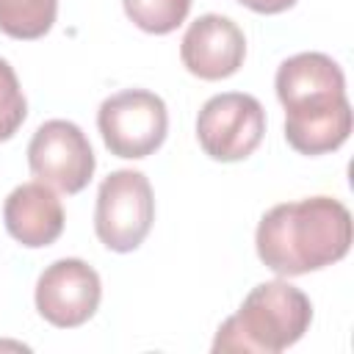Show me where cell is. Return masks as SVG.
Listing matches in <instances>:
<instances>
[{"label": "cell", "mask_w": 354, "mask_h": 354, "mask_svg": "<svg viewBox=\"0 0 354 354\" xmlns=\"http://www.w3.org/2000/svg\"><path fill=\"white\" fill-rule=\"evenodd\" d=\"M277 97L285 108V138L301 155L335 152L351 133V105L337 61L299 53L277 69Z\"/></svg>", "instance_id": "1"}, {"label": "cell", "mask_w": 354, "mask_h": 354, "mask_svg": "<svg viewBox=\"0 0 354 354\" xmlns=\"http://www.w3.org/2000/svg\"><path fill=\"white\" fill-rule=\"evenodd\" d=\"M254 246L263 266L279 277L326 268L351 249V213L332 196L274 205L257 224Z\"/></svg>", "instance_id": "2"}, {"label": "cell", "mask_w": 354, "mask_h": 354, "mask_svg": "<svg viewBox=\"0 0 354 354\" xmlns=\"http://www.w3.org/2000/svg\"><path fill=\"white\" fill-rule=\"evenodd\" d=\"M310 321L313 304L304 290L285 279L260 282L241 301L238 313L218 326L213 351L277 354L301 340Z\"/></svg>", "instance_id": "3"}, {"label": "cell", "mask_w": 354, "mask_h": 354, "mask_svg": "<svg viewBox=\"0 0 354 354\" xmlns=\"http://www.w3.org/2000/svg\"><path fill=\"white\" fill-rule=\"evenodd\" d=\"M155 221L152 185L141 171H111L97 191L94 230L111 252H133L144 243Z\"/></svg>", "instance_id": "4"}, {"label": "cell", "mask_w": 354, "mask_h": 354, "mask_svg": "<svg viewBox=\"0 0 354 354\" xmlns=\"http://www.w3.org/2000/svg\"><path fill=\"white\" fill-rule=\"evenodd\" d=\"M97 127L111 155L138 160L166 141L169 111L158 94L147 88H124L100 105Z\"/></svg>", "instance_id": "5"}, {"label": "cell", "mask_w": 354, "mask_h": 354, "mask_svg": "<svg viewBox=\"0 0 354 354\" xmlns=\"http://www.w3.org/2000/svg\"><path fill=\"white\" fill-rule=\"evenodd\" d=\"M266 133V111L257 97L227 91L210 97L196 116L199 147L221 163L249 158Z\"/></svg>", "instance_id": "6"}, {"label": "cell", "mask_w": 354, "mask_h": 354, "mask_svg": "<svg viewBox=\"0 0 354 354\" xmlns=\"http://www.w3.org/2000/svg\"><path fill=\"white\" fill-rule=\"evenodd\" d=\"M28 166L33 177L64 194H77L94 174V152L86 133L66 119L44 122L28 144Z\"/></svg>", "instance_id": "7"}, {"label": "cell", "mask_w": 354, "mask_h": 354, "mask_svg": "<svg viewBox=\"0 0 354 354\" xmlns=\"http://www.w3.org/2000/svg\"><path fill=\"white\" fill-rule=\"evenodd\" d=\"M102 299L100 274L80 257L50 263L36 282V310L44 321L61 329L86 324Z\"/></svg>", "instance_id": "8"}, {"label": "cell", "mask_w": 354, "mask_h": 354, "mask_svg": "<svg viewBox=\"0 0 354 354\" xmlns=\"http://www.w3.org/2000/svg\"><path fill=\"white\" fill-rule=\"evenodd\" d=\"M246 55L243 30L221 14H202L194 19L180 41L183 66L202 80H224L235 75Z\"/></svg>", "instance_id": "9"}, {"label": "cell", "mask_w": 354, "mask_h": 354, "mask_svg": "<svg viewBox=\"0 0 354 354\" xmlns=\"http://www.w3.org/2000/svg\"><path fill=\"white\" fill-rule=\"evenodd\" d=\"M3 218L8 235L28 246V249H41L58 241L64 232V207L55 191L44 183H22L17 185L6 205H3Z\"/></svg>", "instance_id": "10"}, {"label": "cell", "mask_w": 354, "mask_h": 354, "mask_svg": "<svg viewBox=\"0 0 354 354\" xmlns=\"http://www.w3.org/2000/svg\"><path fill=\"white\" fill-rule=\"evenodd\" d=\"M58 14V0H0V30L11 39H41Z\"/></svg>", "instance_id": "11"}, {"label": "cell", "mask_w": 354, "mask_h": 354, "mask_svg": "<svg viewBox=\"0 0 354 354\" xmlns=\"http://www.w3.org/2000/svg\"><path fill=\"white\" fill-rule=\"evenodd\" d=\"M124 14L147 33L166 36L185 22L191 0H122Z\"/></svg>", "instance_id": "12"}, {"label": "cell", "mask_w": 354, "mask_h": 354, "mask_svg": "<svg viewBox=\"0 0 354 354\" xmlns=\"http://www.w3.org/2000/svg\"><path fill=\"white\" fill-rule=\"evenodd\" d=\"M28 116V102L19 88L17 72L6 58H0V141H8Z\"/></svg>", "instance_id": "13"}, {"label": "cell", "mask_w": 354, "mask_h": 354, "mask_svg": "<svg viewBox=\"0 0 354 354\" xmlns=\"http://www.w3.org/2000/svg\"><path fill=\"white\" fill-rule=\"evenodd\" d=\"M238 3L246 6V8H252V11H257V14H282L296 0H238Z\"/></svg>", "instance_id": "14"}]
</instances>
